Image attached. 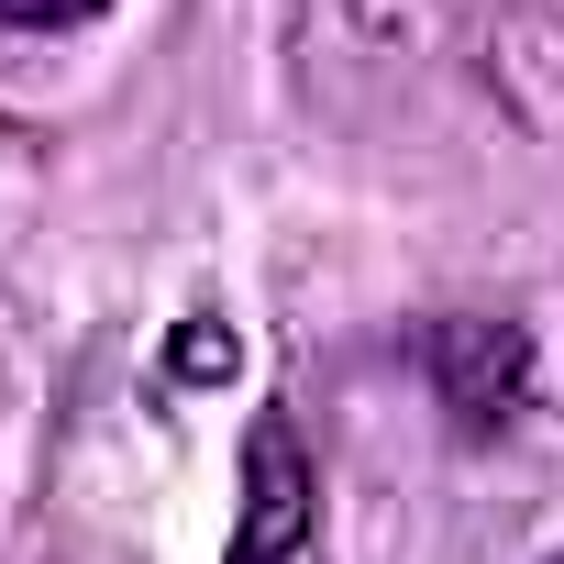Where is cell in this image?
Returning <instances> with one entry per match:
<instances>
[{
	"instance_id": "cell-1",
	"label": "cell",
	"mask_w": 564,
	"mask_h": 564,
	"mask_svg": "<svg viewBox=\"0 0 564 564\" xmlns=\"http://www.w3.org/2000/svg\"><path fill=\"white\" fill-rule=\"evenodd\" d=\"M232 564H333L322 553V476L289 421L243 432V509H232Z\"/></svg>"
},
{
	"instance_id": "cell-2",
	"label": "cell",
	"mask_w": 564,
	"mask_h": 564,
	"mask_svg": "<svg viewBox=\"0 0 564 564\" xmlns=\"http://www.w3.org/2000/svg\"><path fill=\"white\" fill-rule=\"evenodd\" d=\"M421 366H432V388H443V410L465 432H498L520 410V388H531V333L487 322V311H454V322L421 333Z\"/></svg>"
},
{
	"instance_id": "cell-3",
	"label": "cell",
	"mask_w": 564,
	"mask_h": 564,
	"mask_svg": "<svg viewBox=\"0 0 564 564\" xmlns=\"http://www.w3.org/2000/svg\"><path fill=\"white\" fill-rule=\"evenodd\" d=\"M111 12V0H0V23H23V34H56V23H89Z\"/></svg>"
},
{
	"instance_id": "cell-4",
	"label": "cell",
	"mask_w": 564,
	"mask_h": 564,
	"mask_svg": "<svg viewBox=\"0 0 564 564\" xmlns=\"http://www.w3.org/2000/svg\"><path fill=\"white\" fill-rule=\"evenodd\" d=\"M553 564H564V553H553Z\"/></svg>"
}]
</instances>
